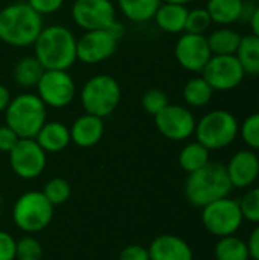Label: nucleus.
Segmentation results:
<instances>
[{"mask_svg": "<svg viewBox=\"0 0 259 260\" xmlns=\"http://www.w3.org/2000/svg\"><path fill=\"white\" fill-rule=\"evenodd\" d=\"M35 88L43 104L53 110L69 107L76 98V82L69 70H44Z\"/></svg>", "mask_w": 259, "mask_h": 260, "instance_id": "1a4fd4ad", "label": "nucleus"}, {"mask_svg": "<svg viewBox=\"0 0 259 260\" xmlns=\"http://www.w3.org/2000/svg\"><path fill=\"white\" fill-rule=\"evenodd\" d=\"M26 3L41 17H46L56 14L63 8L64 0H26Z\"/></svg>", "mask_w": 259, "mask_h": 260, "instance_id": "f704fd0d", "label": "nucleus"}, {"mask_svg": "<svg viewBox=\"0 0 259 260\" xmlns=\"http://www.w3.org/2000/svg\"><path fill=\"white\" fill-rule=\"evenodd\" d=\"M202 222L217 238L237 235L244 222L238 200L226 197L202 207Z\"/></svg>", "mask_w": 259, "mask_h": 260, "instance_id": "6e6552de", "label": "nucleus"}, {"mask_svg": "<svg viewBox=\"0 0 259 260\" xmlns=\"http://www.w3.org/2000/svg\"><path fill=\"white\" fill-rule=\"evenodd\" d=\"M249 24L252 27V34H255L256 37H259V5H256L255 12H253L252 18H250Z\"/></svg>", "mask_w": 259, "mask_h": 260, "instance_id": "79ce46f5", "label": "nucleus"}, {"mask_svg": "<svg viewBox=\"0 0 259 260\" xmlns=\"http://www.w3.org/2000/svg\"><path fill=\"white\" fill-rule=\"evenodd\" d=\"M174 56L179 66L192 73H202L212 56L206 35L183 32L176 41Z\"/></svg>", "mask_w": 259, "mask_h": 260, "instance_id": "2eb2a0df", "label": "nucleus"}, {"mask_svg": "<svg viewBox=\"0 0 259 260\" xmlns=\"http://www.w3.org/2000/svg\"><path fill=\"white\" fill-rule=\"evenodd\" d=\"M119 41L110 29L85 30L76 37V59L85 66L102 64L116 53Z\"/></svg>", "mask_w": 259, "mask_h": 260, "instance_id": "9d476101", "label": "nucleus"}, {"mask_svg": "<svg viewBox=\"0 0 259 260\" xmlns=\"http://www.w3.org/2000/svg\"><path fill=\"white\" fill-rule=\"evenodd\" d=\"M244 221L259 224V187H249L238 200Z\"/></svg>", "mask_w": 259, "mask_h": 260, "instance_id": "7c9ffc66", "label": "nucleus"}, {"mask_svg": "<svg viewBox=\"0 0 259 260\" xmlns=\"http://www.w3.org/2000/svg\"><path fill=\"white\" fill-rule=\"evenodd\" d=\"M154 125L165 139L172 142H185L194 136L197 119L188 107L168 104L154 116Z\"/></svg>", "mask_w": 259, "mask_h": 260, "instance_id": "f8f14e48", "label": "nucleus"}, {"mask_svg": "<svg viewBox=\"0 0 259 260\" xmlns=\"http://www.w3.org/2000/svg\"><path fill=\"white\" fill-rule=\"evenodd\" d=\"M162 2L163 3H176V5H185V6H188L194 0H162Z\"/></svg>", "mask_w": 259, "mask_h": 260, "instance_id": "37998d69", "label": "nucleus"}, {"mask_svg": "<svg viewBox=\"0 0 259 260\" xmlns=\"http://www.w3.org/2000/svg\"><path fill=\"white\" fill-rule=\"evenodd\" d=\"M122 99V88L116 78L107 73L90 76L79 90V104L84 113L105 119L111 116Z\"/></svg>", "mask_w": 259, "mask_h": 260, "instance_id": "39448f33", "label": "nucleus"}, {"mask_svg": "<svg viewBox=\"0 0 259 260\" xmlns=\"http://www.w3.org/2000/svg\"><path fill=\"white\" fill-rule=\"evenodd\" d=\"M17 241L8 232L0 230V260H15Z\"/></svg>", "mask_w": 259, "mask_h": 260, "instance_id": "c9c22d12", "label": "nucleus"}, {"mask_svg": "<svg viewBox=\"0 0 259 260\" xmlns=\"http://www.w3.org/2000/svg\"><path fill=\"white\" fill-rule=\"evenodd\" d=\"M235 56L246 75L259 76V37L255 34L243 35Z\"/></svg>", "mask_w": 259, "mask_h": 260, "instance_id": "a878e982", "label": "nucleus"}, {"mask_svg": "<svg viewBox=\"0 0 259 260\" xmlns=\"http://www.w3.org/2000/svg\"><path fill=\"white\" fill-rule=\"evenodd\" d=\"M43 27V17L26 2H12L0 9V41L6 46L32 47Z\"/></svg>", "mask_w": 259, "mask_h": 260, "instance_id": "f257e3e1", "label": "nucleus"}, {"mask_svg": "<svg viewBox=\"0 0 259 260\" xmlns=\"http://www.w3.org/2000/svg\"><path fill=\"white\" fill-rule=\"evenodd\" d=\"M18 140H20V137L6 123L0 125V152L9 154V151L17 145Z\"/></svg>", "mask_w": 259, "mask_h": 260, "instance_id": "e433bc0d", "label": "nucleus"}, {"mask_svg": "<svg viewBox=\"0 0 259 260\" xmlns=\"http://www.w3.org/2000/svg\"><path fill=\"white\" fill-rule=\"evenodd\" d=\"M43 193L50 201V204L55 207V206H61L69 201V198L72 195V187L67 180H64L61 177H55V178H50L44 184Z\"/></svg>", "mask_w": 259, "mask_h": 260, "instance_id": "c85d7f7f", "label": "nucleus"}, {"mask_svg": "<svg viewBox=\"0 0 259 260\" xmlns=\"http://www.w3.org/2000/svg\"><path fill=\"white\" fill-rule=\"evenodd\" d=\"M247 242V248H249V254L252 260H259V224L250 232Z\"/></svg>", "mask_w": 259, "mask_h": 260, "instance_id": "58836bf2", "label": "nucleus"}, {"mask_svg": "<svg viewBox=\"0 0 259 260\" xmlns=\"http://www.w3.org/2000/svg\"><path fill=\"white\" fill-rule=\"evenodd\" d=\"M194 136L209 151H220L238 139L240 122L227 110H212L197 120Z\"/></svg>", "mask_w": 259, "mask_h": 260, "instance_id": "423d86ee", "label": "nucleus"}, {"mask_svg": "<svg viewBox=\"0 0 259 260\" xmlns=\"http://www.w3.org/2000/svg\"><path fill=\"white\" fill-rule=\"evenodd\" d=\"M241 37L243 35L231 26H218L206 35L212 55H235L241 43Z\"/></svg>", "mask_w": 259, "mask_h": 260, "instance_id": "b1692460", "label": "nucleus"}, {"mask_svg": "<svg viewBox=\"0 0 259 260\" xmlns=\"http://www.w3.org/2000/svg\"><path fill=\"white\" fill-rule=\"evenodd\" d=\"M240 137L249 149L259 151V111L247 116L240 125Z\"/></svg>", "mask_w": 259, "mask_h": 260, "instance_id": "2f4dec72", "label": "nucleus"}, {"mask_svg": "<svg viewBox=\"0 0 259 260\" xmlns=\"http://www.w3.org/2000/svg\"><path fill=\"white\" fill-rule=\"evenodd\" d=\"M224 166L234 189H249L258 180L259 157L256 151L249 148L237 151Z\"/></svg>", "mask_w": 259, "mask_h": 260, "instance_id": "dca6fc26", "label": "nucleus"}, {"mask_svg": "<svg viewBox=\"0 0 259 260\" xmlns=\"http://www.w3.org/2000/svg\"><path fill=\"white\" fill-rule=\"evenodd\" d=\"M202 76L214 91H231L243 84L246 73L235 55H212Z\"/></svg>", "mask_w": 259, "mask_h": 260, "instance_id": "ddd939ff", "label": "nucleus"}, {"mask_svg": "<svg viewBox=\"0 0 259 260\" xmlns=\"http://www.w3.org/2000/svg\"><path fill=\"white\" fill-rule=\"evenodd\" d=\"M70 17L84 32L99 30L108 29L118 20V11L111 0H75Z\"/></svg>", "mask_w": 259, "mask_h": 260, "instance_id": "9b49d317", "label": "nucleus"}, {"mask_svg": "<svg viewBox=\"0 0 259 260\" xmlns=\"http://www.w3.org/2000/svg\"><path fill=\"white\" fill-rule=\"evenodd\" d=\"M258 102H259V93H258Z\"/></svg>", "mask_w": 259, "mask_h": 260, "instance_id": "c03bdc74", "label": "nucleus"}, {"mask_svg": "<svg viewBox=\"0 0 259 260\" xmlns=\"http://www.w3.org/2000/svg\"><path fill=\"white\" fill-rule=\"evenodd\" d=\"M212 98L214 90L203 76H194L186 81L183 87V101L188 108H203L211 104Z\"/></svg>", "mask_w": 259, "mask_h": 260, "instance_id": "393cba45", "label": "nucleus"}, {"mask_svg": "<svg viewBox=\"0 0 259 260\" xmlns=\"http://www.w3.org/2000/svg\"><path fill=\"white\" fill-rule=\"evenodd\" d=\"M34 55L46 70H69L78 62L76 37L67 26H44L34 43Z\"/></svg>", "mask_w": 259, "mask_h": 260, "instance_id": "f03ea898", "label": "nucleus"}, {"mask_svg": "<svg viewBox=\"0 0 259 260\" xmlns=\"http://www.w3.org/2000/svg\"><path fill=\"white\" fill-rule=\"evenodd\" d=\"M214 256L217 260H249L247 242L237 235L218 238L214 247Z\"/></svg>", "mask_w": 259, "mask_h": 260, "instance_id": "cd10ccee", "label": "nucleus"}, {"mask_svg": "<svg viewBox=\"0 0 259 260\" xmlns=\"http://www.w3.org/2000/svg\"><path fill=\"white\" fill-rule=\"evenodd\" d=\"M244 0H208L206 11L214 24L231 26L241 21Z\"/></svg>", "mask_w": 259, "mask_h": 260, "instance_id": "4be33fe9", "label": "nucleus"}, {"mask_svg": "<svg viewBox=\"0 0 259 260\" xmlns=\"http://www.w3.org/2000/svg\"><path fill=\"white\" fill-rule=\"evenodd\" d=\"M209 161H211V151L197 140L186 143L179 152V166L186 174H192L202 169Z\"/></svg>", "mask_w": 259, "mask_h": 260, "instance_id": "bb28decb", "label": "nucleus"}, {"mask_svg": "<svg viewBox=\"0 0 259 260\" xmlns=\"http://www.w3.org/2000/svg\"><path fill=\"white\" fill-rule=\"evenodd\" d=\"M46 120L47 107L32 91H23L14 96L5 110L6 125L20 139H35Z\"/></svg>", "mask_w": 259, "mask_h": 260, "instance_id": "20e7f679", "label": "nucleus"}, {"mask_svg": "<svg viewBox=\"0 0 259 260\" xmlns=\"http://www.w3.org/2000/svg\"><path fill=\"white\" fill-rule=\"evenodd\" d=\"M234 190L226 172V166L220 161H209L202 169L188 174L185 181V197L189 204L205 207L217 200L226 198Z\"/></svg>", "mask_w": 259, "mask_h": 260, "instance_id": "7ed1b4c3", "label": "nucleus"}, {"mask_svg": "<svg viewBox=\"0 0 259 260\" xmlns=\"http://www.w3.org/2000/svg\"><path fill=\"white\" fill-rule=\"evenodd\" d=\"M14 224L24 233L34 235L47 229L53 219V206L43 192L23 193L12 207Z\"/></svg>", "mask_w": 259, "mask_h": 260, "instance_id": "0eeeda50", "label": "nucleus"}, {"mask_svg": "<svg viewBox=\"0 0 259 260\" xmlns=\"http://www.w3.org/2000/svg\"><path fill=\"white\" fill-rule=\"evenodd\" d=\"M188 6L176 5V3H160L159 9L154 14L153 21L156 23L157 29L165 34L180 35L185 32L186 17H188Z\"/></svg>", "mask_w": 259, "mask_h": 260, "instance_id": "aec40b11", "label": "nucleus"}, {"mask_svg": "<svg viewBox=\"0 0 259 260\" xmlns=\"http://www.w3.org/2000/svg\"><path fill=\"white\" fill-rule=\"evenodd\" d=\"M150 260H194L191 245L180 236L160 235L148 247Z\"/></svg>", "mask_w": 259, "mask_h": 260, "instance_id": "f3484780", "label": "nucleus"}, {"mask_svg": "<svg viewBox=\"0 0 259 260\" xmlns=\"http://www.w3.org/2000/svg\"><path fill=\"white\" fill-rule=\"evenodd\" d=\"M119 260H150L148 248L137 244L128 245L119 253Z\"/></svg>", "mask_w": 259, "mask_h": 260, "instance_id": "4c0bfd02", "label": "nucleus"}, {"mask_svg": "<svg viewBox=\"0 0 259 260\" xmlns=\"http://www.w3.org/2000/svg\"><path fill=\"white\" fill-rule=\"evenodd\" d=\"M35 140L46 154H56L70 145V129L60 120H46Z\"/></svg>", "mask_w": 259, "mask_h": 260, "instance_id": "6ab92c4d", "label": "nucleus"}, {"mask_svg": "<svg viewBox=\"0 0 259 260\" xmlns=\"http://www.w3.org/2000/svg\"><path fill=\"white\" fill-rule=\"evenodd\" d=\"M255 8H256V5H255L253 2H250V0H244L243 14H241V21L249 23V21H250V18H252V15H253V12H255Z\"/></svg>", "mask_w": 259, "mask_h": 260, "instance_id": "a19ab883", "label": "nucleus"}, {"mask_svg": "<svg viewBox=\"0 0 259 260\" xmlns=\"http://www.w3.org/2000/svg\"><path fill=\"white\" fill-rule=\"evenodd\" d=\"M43 247L32 235H26L20 241H17L15 260H41Z\"/></svg>", "mask_w": 259, "mask_h": 260, "instance_id": "72a5a7b5", "label": "nucleus"}, {"mask_svg": "<svg viewBox=\"0 0 259 260\" xmlns=\"http://www.w3.org/2000/svg\"><path fill=\"white\" fill-rule=\"evenodd\" d=\"M212 24L214 23H212L211 15L206 11V8H194V9L188 11L185 32L197 34V35H206V32L211 29Z\"/></svg>", "mask_w": 259, "mask_h": 260, "instance_id": "c756f323", "label": "nucleus"}, {"mask_svg": "<svg viewBox=\"0 0 259 260\" xmlns=\"http://www.w3.org/2000/svg\"><path fill=\"white\" fill-rule=\"evenodd\" d=\"M44 67L41 62L35 58V55H24L17 59V62L12 67V79L17 84V87L23 90L35 88L40 78L44 73Z\"/></svg>", "mask_w": 259, "mask_h": 260, "instance_id": "412c9836", "label": "nucleus"}, {"mask_svg": "<svg viewBox=\"0 0 259 260\" xmlns=\"http://www.w3.org/2000/svg\"><path fill=\"white\" fill-rule=\"evenodd\" d=\"M70 129V140L79 148H93L96 146L105 133L104 119L84 113L82 116L76 117L69 126Z\"/></svg>", "mask_w": 259, "mask_h": 260, "instance_id": "a211bd4d", "label": "nucleus"}, {"mask_svg": "<svg viewBox=\"0 0 259 260\" xmlns=\"http://www.w3.org/2000/svg\"><path fill=\"white\" fill-rule=\"evenodd\" d=\"M8 155L11 169L21 180H35L46 169L47 154L35 139H20Z\"/></svg>", "mask_w": 259, "mask_h": 260, "instance_id": "4468645a", "label": "nucleus"}, {"mask_svg": "<svg viewBox=\"0 0 259 260\" xmlns=\"http://www.w3.org/2000/svg\"><path fill=\"white\" fill-rule=\"evenodd\" d=\"M168 104H169L168 94L163 90H160V88H150V90H147L142 94V99H140V105H142L143 111L147 114H151L153 117L157 113H160Z\"/></svg>", "mask_w": 259, "mask_h": 260, "instance_id": "473e14b6", "label": "nucleus"}, {"mask_svg": "<svg viewBox=\"0 0 259 260\" xmlns=\"http://www.w3.org/2000/svg\"><path fill=\"white\" fill-rule=\"evenodd\" d=\"M162 0H116L121 14L131 23H148L154 18Z\"/></svg>", "mask_w": 259, "mask_h": 260, "instance_id": "5701e85b", "label": "nucleus"}, {"mask_svg": "<svg viewBox=\"0 0 259 260\" xmlns=\"http://www.w3.org/2000/svg\"><path fill=\"white\" fill-rule=\"evenodd\" d=\"M11 99H12V96H11L9 88L6 85L0 84V113H5V110L8 108Z\"/></svg>", "mask_w": 259, "mask_h": 260, "instance_id": "ea45409f", "label": "nucleus"}]
</instances>
